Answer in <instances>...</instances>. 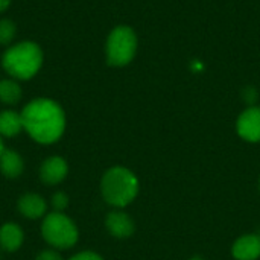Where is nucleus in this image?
<instances>
[{
    "label": "nucleus",
    "instance_id": "obj_1",
    "mask_svg": "<svg viewBox=\"0 0 260 260\" xmlns=\"http://www.w3.org/2000/svg\"><path fill=\"white\" fill-rule=\"evenodd\" d=\"M21 114L23 129L41 145H52L58 142L66 129V114L61 105L47 98L30 101Z\"/></svg>",
    "mask_w": 260,
    "mask_h": 260
},
{
    "label": "nucleus",
    "instance_id": "obj_2",
    "mask_svg": "<svg viewBox=\"0 0 260 260\" xmlns=\"http://www.w3.org/2000/svg\"><path fill=\"white\" fill-rule=\"evenodd\" d=\"M101 192L110 206L122 209L136 200L139 193V180L129 169L114 166L104 174Z\"/></svg>",
    "mask_w": 260,
    "mask_h": 260
},
{
    "label": "nucleus",
    "instance_id": "obj_3",
    "mask_svg": "<svg viewBox=\"0 0 260 260\" xmlns=\"http://www.w3.org/2000/svg\"><path fill=\"white\" fill-rule=\"evenodd\" d=\"M43 64V50L37 43L23 41L11 46L2 56V66L15 79H30Z\"/></svg>",
    "mask_w": 260,
    "mask_h": 260
},
{
    "label": "nucleus",
    "instance_id": "obj_4",
    "mask_svg": "<svg viewBox=\"0 0 260 260\" xmlns=\"http://www.w3.org/2000/svg\"><path fill=\"white\" fill-rule=\"evenodd\" d=\"M43 239L56 250L72 248L79 238L76 224L62 212L47 213L41 224Z\"/></svg>",
    "mask_w": 260,
    "mask_h": 260
},
{
    "label": "nucleus",
    "instance_id": "obj_5",
    "mask_svg": "<svg viewBox=\"0 0 260 260\" xmlns=\"http://www.w3.org/2000/svg\"><path fill=\"white\" fill-rule=\"evenodd\" d=\"M137 50V37L128 26H119L111 30L107 40V61L120 67L131 62Z\"/></svg>",
    "mask_w": 260,
    "mask_h": 260
},
{
    "label": "nucleus",
    "instance_id": "obj_6",
    "mask_svg": "<svg viewBox=\"0 0 260 260\" xmlns=\"http://www.w3.org/2000/svg\"><path fill=\"white\" fill-rule=\"evenodd\" d=\"M238 134L247 142H260V107H250L239 116Z\"/></svg>",
    "mask_w": 260,
    "mask_h": 260
},
{
    "label": "nucleus",
    "instance_id": "obj_7",
    "mask_svg": "<svg viewBox=\"0 0 260 260\" xmlns=\"http://www.w3.org/2000/svg\"><path fill=\"white\" fill-rule=\"evenodd\" d=\"M69 174V165L62 157L53 155L43 161L40 168V178L44 184H59Z\"/></svg>",
    "mask_w": 260,
    "mask_h": 260
},
{
    "label": "nucleus",
    "instance_id": "obj_8",
    "mask_svg": "<svg viewBox=\"0 0 260 260\" xmlns=\"http://www.w3.org/2000/svg\"><path fill=\"white\" fill-rule=\"evenodd\" d=\"M105 225H107V230L117 239H126L136 230V225L131 216L120 210H114L108 213L105 219Z\"/></svg>",
    "mask_w": 260,
    "mask_h": 260
},
{
    "label": "nucleus",
    "instance_id": "obj_9",
    "mask_svg": "<svg viewBox=\"0 0 260 260\" xmlns=\"http://www.w3.org/2000/svg\"><path fill=\"white\" fill-rule=\"evenodd\" d=\"M232 253L236 260H257L260 257V236L245 235L239 238L233 244Z\"/></svg>",
    "mask_w": 260,
    "mask_h": 260
},
{
    "label": "nucleus",
    "instance_id": "obj_10",
    "mask_svg": "<svg viewBox=\"0 0 260 260\" xmlns=\"http://www.w3.org/2000/svg\"><path fill=\"white\" fill-rule=\"evenodd\" d=\"M47 204L46 200L38 193H26L18 200V212L27 219H38L46 216Z\"/></svg>",
    "mask_w": 260,
    "mask_h": 260
},
{
    "label": "nucleus",
    "instance_id": "obj_11",
    "mask_svg": "<svg viewBox=\"0 0 260 260\" xmlns=\"http://www.w3.org/2000/svg\"><path fill=\"white\" fill-rule=\"evenodd\" d=\"M24 241V233L18 224L6 222L0 227V245L6 251H17Z\"/></svg>",
    "mask_w": 260,
    "mask_h": 260
},
{
    "label": "nucleus",
    "instance_id": "obj_12",
    "mask_svg": "<svg viewBox=\"0 0 260 260\" xmlns=\"http://www.w3.org/2000/svg\"><path fill=\"white\" fill-rule=\"evenodd\" d=\"M24 169L23 158L14 149H5L0 155V171L6 178H17Z\"/></svg>",
    "mask_w": 260,
    "mask_h": 260
},
{
    "label": "nucleus",
    "instance_id": "obj_13",
    "mask_svg": "<svg viewBox=\"0 0 260 260\" xmlns=\"http://www.w3.org/2000/svg\"><path fill=\"white\" fill-rule=\"evenodd\" d=\"M23 129L21 114L14 110H5L0 113V136L15 137Z\"/></svg>",
    "mask_w": 260,
    "mask_h": 260
},
{
    "label": "nucleus",
    "instance_id": "obj_14",
    "mask_svg": "<svg viewBox=\"0 0 260 260\" xmlns=\"http://www.w3.org/2000/svg\"><path fill=\"white\" fill-rule=\"evenodd\" d=\"M21 99V87L14 79L0 81V101L8 105H14Z\"/></svg>",
    "mask_w": 260,
    "mask_h": 260
},
{
    "label": "nucleus",
    "instance_id": "obj_15",
    "mask_svg": "<svg viewBox=\"0 0 260 260\" xmlns=\"http://www.w3.org/2000/svg\"><path fill=\"white\" fill-rule=\"evenodd\" d=\"M17 34V26L14 21L3 18L0 20V44H9Z\"/></svg>",
    "mask_w": 260,
    "mask_h": 260
},
{
    "label": "nucleus",
    "instance_id": "obj_16",
    "mask_svg": "<svg viewBox=\"0 0 260 260\" xmlns=\"http://www.w3.org/2000/svg\"><path fill=\"white\" fill-rule=\"evenodd\" d=\"M52 207L55 212H64L69 207V197L64 192H56L52 197Z\"/></svg>",
    "mask_w": 260,
    "mask_h": 260
},
{
    "label": "nucleus",
    "instance_id": "obj_17",
    "mask_svg": "<svg viewBox=\"0 0 260 260\" xmlns=\"http://www.w3.org/2000/svg\"><path fill=\"white\" fill-rule=\"evenodd\" d=\"M35 260H64L61 257V254L56 251V250H44V251H41L38 256H37V259Z\"/></svg>",
    "mask_w": 260,
    "mask_h": 260
},
{
    "label": "nucleus",
    "instance_id": "obj_18",
    "mask_svg": "<svg viewBox=\"0 0 260 260\" xmlns=\"http://www.w3.org/2000/svg\"><path fill=\"white\" fill-rule=\"evenodd\" d=\"M69 260H104L99 254L93 253V251H82V253H78L75 254L73 257H70Z\"/></svg>",
    "mask_w": 260,
    "mask_h": 260
},
{
    "label": "nucleus",
    "instance_id": "obj_19",
    "mask_svg": "<svg viewBox=\"0 0 260 260\" xmlns=\"http://www.w3.org/2000/svg\"><path fill=\"white\" fill-rule=\"evenodd\" d=\"M244 98H245V101L248 104H253L256 101V91H254V88H247L245 93H244Z\"/></svg>",
    "mask_w": 260,
    "mask_h": 260
},
{
    "label": "nucleus",
    "instance_id": "obj_20",
    "mask_svg": "<svg viewBox=\"0 0 260 260\" xmlns=\"http://www.w3.org/2000/svg\"><path fill=\"white\" fill-rule=\"evenodd\" d=\"M11 2H12V0H0V12L6 11V9L9 8Z\"/></svg>",
    "mask_w": 260,
    "mask_h": 260
},
{
    "label": "nucleus",
    "instance_id": "obj_21",
    "mask_svg": "<svg viewBox=\"0 0 260 260\" xmlns=\"http://www.w3.org/2000/svg\"><path fill=\"white\" fill-rule=\"evenodd\" d=\"M6 148H5V145H3V140H2V136H0V155L3 154V151H5Z\"/></svg>",
    "mask_w": 260,
    "mask_h": 260
},
{
    "label": "nucleus",
    "instance_id": "obj_22",
    "mask_svg": "<svg viewBox=\"0 0 260 260\" xmlns=\"http://www.w3.org/2000/svg\"><path fill=\"white\" fill-rule=\"evenodd\" d=\"M190 260H204V259H203V257H198V256H197V257H192Z\"/></svg>",
    "mask_w": 260,
    "mask_h": 260
},
{
    "label": "nucleus",
    "instance_id": "obj_23",
    "mask_svg": "<svg viewBox=\"0 0 260 260\" xmlns=\"http://www.w3.org/2000/svg\"><path fill=\"white\" fill-rule=\"evenodd\" d=\"M259 189H260V180H259Z\"/></svg>",
    "mask_w": 260,
    "mask_h": 260
}]
</instances>
